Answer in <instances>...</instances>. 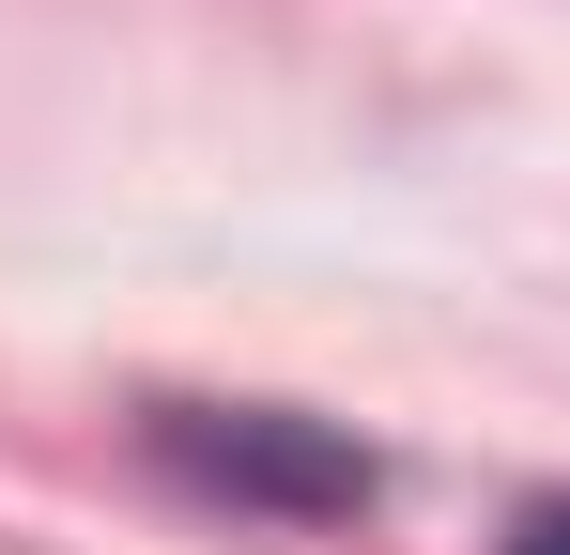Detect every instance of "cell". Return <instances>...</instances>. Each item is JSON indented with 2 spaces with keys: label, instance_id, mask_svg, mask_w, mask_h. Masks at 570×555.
I'll return each mask as SVG.
<instances>
[{
  "label": "cell",
  "instance_id": "cell-1",
  "mask_svg": "<svg viewBox=\"0 0 570 555\" xmlns=\"http://www.w3.org/2000/svg\"><path fill=\"white\" fill-rule=\"evenodd\" d=\"M509 555H570V509H540V525H524V541H509Z\"/></svg>",
  "mask_w": 570,
  "mask_h": 555
}]
</instances>
